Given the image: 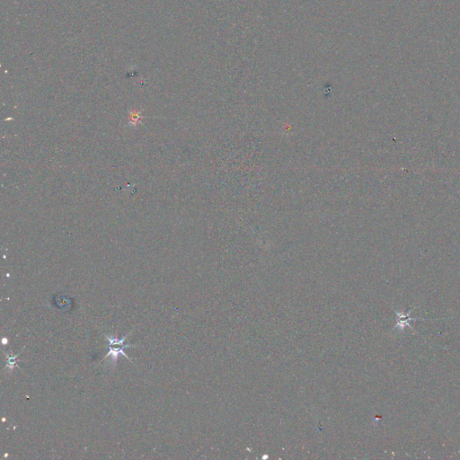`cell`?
<instances>
[{
  "label": "cell",
  "mask_w": 460,
  "mask_h": 460,
  "mask_svg": "<svg viewBox=\"0 0 460 460\" xmlns=\"http://www.w3.org/2000/svg\"><path fill=\"white\" fill-rule=\"evenodd\" d=\"M130 335V334L122 337L121 339H119L117 337V335H105V339H106L107 342H108V345H107V348H108V352H107L106 355L103 360H106L108 357H111L112 358V364L113 366L115 367L116 366L117 360H118V357L120 355H122L124 356L128 361H130V363H132L131 359L126 354V353H124V350L127 348H130V347H135L136 345L135 344H125V341L128 338V336Z\"/></svg>",
  "instance_id": "1"
},
{
  "label": "cell",
  "mask_w": 460,
  "mask_h": 460,
  "mask_svg": "<svg viewBox=\"0 0 460 460\" xmlns=\"http://www.w3.org/2000/svg\"><path fill=\"white\" fill-rule=\"evenodd\" d=\"M20 354H21V353L17 354V355L9 356V355H7V354L5 353V358H6V360H5V368H7V369H9V370H12V369H14V368L18 367V366H17V362H18L17 359H18Z\"/></svg>",
  "instance_id": "2"
}]
</instances>
